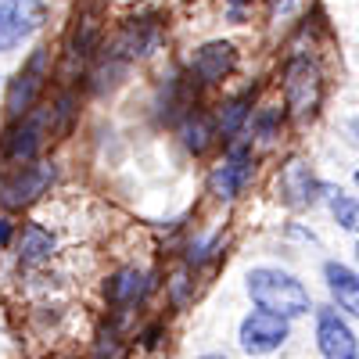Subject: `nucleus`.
Wrapping results in <instances>:
<instances>
[{
  "mask_svg": "<svg viewBox=\"0 0 359 359\" xmlns=\"http://www.w3.org/2000/svg\"><path fill=\"white\" fill-rule=\"evenodd\" d=\"M323 273H327V284H331V294L338 298V306L359 316V277L341 262H327Z\"/></svg>",
  "mask_w": 359,
  "mask_h": 359,
  "instance_id": "nucleus-11",
  "label": "nucleus"
},
{
  "mask_svg": "<svg viewBox=\"0 0 359 359\" xmlns=\"http://www.w3.org/2000/svg\"><path fill=\"white\" fill-rule=\"evenodd\" d=\"M280 191H284L287 205L302 208V205H313V201H316L320 184H316V176H313L302 162H291V165L284 169V176H280Z\"/></svg>",
  "mask_w": 359,
  "mask_h": 359,
  "instance_id": "nucleus-10",
  "label": "nucleus"
},
{
  "mask_svg": "<svg viewBox=\"0 0 359 359\" xmlns=\"http://www.w3.org/2000/svg\"><path fill=\"white\" fill-rule=\"evenodd\" d=\"M43 65H47V54L36 50L33 62H29L18 72V79L11 83V90H8V111L11 115H25L29 108H33V97L40 94V86H43Z\"/></svg>",
  "mask_w": 359,
  "mask_h": 359,
  "instance_id": "nucleus-8",
  "label": "nucleus"
},
{
  "mask_svg": "<svg viewBox=\"0 0 359 359\" xmlns=\"http://www.w3.org/2000/svg\"><path fill=\"white\" fill-rule=\"evenodd\" d=\"M47 22V8L40 0H0V50L22 43Z\"/></svg>",
  "mask_w": 359,
  "mask_h": 359,
  "instance_id": "nucleus-3",
  "label": "nucleus"
},
{
  "mask_svg": "<svg viewBox=\"0 0 359 359\" xmlns=\"http://www.w3.org/2000/svg\"><path fill=\"white\" fill-rule=\"evenodd\" d=\"M323 97V79L320 69L309 57H291L284 69V104L294 118H313Z\"/></svg>",
  "mask_w": 359,
  "mask_h": 359,
  "instance_id": "nucleus-2",
  "label": "nucleus"
},
{
  "mask_svg": "<svg viewBox=\"0 0 359 359\" xmlns=\"http://www.w3.org/2000/svg\"><path fill=\"white\" fill-rule=\"evenodd\" d=\"M191 69H194V76L201 83H219V79H226L237 69V50L226 40H212V43H205V47L194 50Z\"/></svg>",
  "mask_w": 359,
  "mask_h": 359,
  "instance_id": "nucleus-7",
  "label": "nucleus"
},
{
  "mask_svg": "<svg viewBox=\"0 0 359 359\" xmlns=\"http://www.w3.org/2000/svg\"><path fill=\"white\" fill-rule=\"evenodd\" d=\"M184 144H187V151L201 155L208 144H212V126H208V118L205 115H194L191 123L184 126Z\"/></svg>",
  "mask_w": 359,
  "mask_h": 359,
  "instance_id": "nucleus-15",
  "label": "nucleus"
},
{
  "mask_svg": "<svg viewBox=\"0 0 359 359\" xmlns=\"http://www.w3.org/2000/svg\"><path fill=\"white\" fill-rule=\"evenodd\" d=\"M248 180H252V151L248 147H230V155L212 169V176H208V187H212L216 198L230 201L245 191Z\"/></svg>",
  "mask_w": 359,
  "mask_h": 359,
  "instance_id": "nucleus-5",
  "label": "nucleus"
},
{
  "mask_svg": "<svg viewBox=\"0 0 359 359\" xmlns=\"http://www.w3.org/2000/svg\"><path fill=\"white\" fill-rule=\"evenodd\" d=\"M284 341H287V316L266 313V309L245 316V323H241V348H245L248 355L277 352Z\"/></svg>",
  "mask_w": 359,
  "mask_h": 359,
  "instance_id": "nucleus-4",
  "label": "nucleus"
},
{
  "mask_svg": "<svg viewBox=\"0 0 359 359\" xmlns=\"http://www.w3.org/2000/svg\"><path fill=\"white\" fill-rule=\"evenodd\" d=\"M40 144H43L40 123H36V118H22V126L8 133V155L18 158V162H29V158L40 151Z\"/></svg>",
  "mask_w": 359,
  "mask_h": 359,
  "instance_id": "nucleus-12",
  "label": "nucleus"
},
{
  "mask_svg": "<svg viewBox=\"0 0 359 359\" xmlns=\"http://www.w3.org/2000/svg\"><path fill=\"white\" fill-rule=\"evenodd\" d=\"M104 294H108V302L111 306H130V302H137V298L144 294V277L137 273V269H118V273L104 284Z\"/></svg>",
  "mask_w": 359,
  "mask_h": 359,
  "instance_id": "nucleus-13",
  "label": "nucleus"
},
{
  "mask_svg": "<svg viewBox=\"0 0 359 359\" xmlns=\"http://www.w3.org/2000/svg\"><path fill=\"white\" fill-rule=\"evenodd\" d=\"M355 255H359V245H355Z\"/></svg>",
  "mask_w": 359,
  "mask_h": 359,
  "instance_id": "nucleus-23",
  "label": "nucleus"
},
{
  "mask_svg": "<svg viewBox=\"0 0 359 359\" xmlns=\"http://www.w3.org/2000/svg\"><path fill=\"white\" fill-rule=\"evenodd\" d=\"M316 345H320L323 359H355V334L334 309L320 313V320H316Z\"/></svg>",
  "mask_w": 359,
  "mask_h": 359,
  "instance_id": "nucleus-6",
  "label": "nucleus"
},
{
  "mask_svg": "<svg viewBox=\"0 0 359 359\" xmlns=\"http://www.w3.org/2000/svg\"><path fill=\"white\" fill-rule=\"evenodd\" d=\"M50 180H54L50 165H25L0 194H8L4 198L8 205H25V201H33L36 194H43V187L50 184Z\"/></svg>",
  "mask_w": 359,
  "mask_h": 359,
  "instance_id": "nucleus-9",
  "label": "nucleus"
},
{
  "mask_svg": "<svg viewBox=\"0 0 359 359\" xmlns=\"http://www.w3.org/2000/svg\"><path fill=\"white\" fill-rule=\"evenodd\" d=\"M355 184H359V172H355Z\"/></svg>",
  "mask_w": 359,
  "mask_h": 359,
  "instance_id": "nucleus-22",
  "label": "nucleus"
},
{
  "mask_svg": "<svg viewBox=\"0 0 359 359\" xmlns=\"http://www.w3.org/2000/svg\"><path fill=\"white\" fill-rule=\"evenodd\" d=\"M331 212H334V219L345 226V230H359V201L355 198H334L331 201Z\"/></svg>",
  "mask_w": 359,
  "mask_h": 359,
  "instance_id": "nucleus-17",
  "label": "nucleus"
},
{
  "mask_svg": "<svg viewBox=\"0 0 359 359\" xmlns=\"http://www.w3.org/2000/svg\"><path fill=\"white\" fill-rule=\"evenodd\" d=\"M50 248H54L50 233H43L40 226H25V233H22V259H25V262H36V259H43Z\"/></svg>",
  "mask_w": 359,
  "mask_h": 359,
  "instance_id": "nucleus-14",
  "label": "nucleus"
},
{
  "mask_svg": "<svg viewBox=\"0 0 359 359\" xmlns=\"http://www.w3.org/2000/svg\"><path fill=\"white\" fill-rule=\"evenodd\" d=\"M8 237H11V223L0 219V245H8Z\"/></svg>",
  "mask_w": 359,
  "mask_h": 359,
  "instance_id": "nucleus-19",
  "label": "nucleus"
},
{
  "mask_svg": "<svg viewBox=\"0 0 359 359\" xmlns=\"http://www.w3.org/2000/svg\"><path fill=\"white\" fill-rule=\"evenodd\" d=\"M352 133H355V137H359V115H355V118H352Z\"/></svg>",
  "mask_w": 359,
  "mask_h": 359,
  "instance_id": "nucleus-20",
  "label": "nucleus"
},
{
  "mask_svg": "<svg viewBox=\"0 0 359 359\" xmlns=\"http://www.w3.org/2000/svg\"><path fill=\"white\" fill-rule=\"evenodd\" d=\"M201 359H226V355H201Z\"/></svg>",
  "mask_w": 359,
  "mask_h": 359,
  "instance_id": "nucleus-21",
  "label": "nucleus"
},
{
  "mask_svg": "<svg viewBox=\"0 0 359 359\" xmlns=\"http://www.w3.org/2000/svg\"><path fill=\"white\" fill-rule=\"evenodd\" d=\"M248 294L259 302V309L277 316H302L309 313V291L298 284L291 273L273 266H259L248 273Z\"/></svg>",
  "mask_w": 359,
  "mask_h": 359,
  "instance_id": "nucleus-1",
  "label": "nucleus"
},
{
  "mask_svg": "<svg viewBox=\"0 0 359 359\" xmlns=\"http://www.w3.org/2000/svg\"><path fill=\"white\" fill-rule=\"evenodd\" d=\"M248 94H241V97H233L226 108H223V118H219V130L226 133V137H233L237 130L245 126V118H248Z\"/></svg>",
  "mask_w": 359,
  "mask_h": 359,
  "instance_id": "nucleus-16",
  "label": "nucleus"
},
{
  "mask_svg": "<svg viewBox=\"0 0 359 359\" xmlns=\"http://www.w3.org/2000/svg\"><path fill=\"white\" fill-rule=\"evenodd\" d=\"M273 123H277V111H266V115L259 118V133H262V140L273 137Z\"/></svg>",
  "mask_w": 359,
  "mask_h": 359,
  "instance_id": "nucleus-18",
  "label": "nucleus"
}]
</instances>
